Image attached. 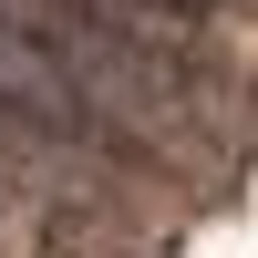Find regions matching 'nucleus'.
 <instances>
[{
  "mask_svg": "<svg viewBox=\"0 0 258 258\" xmlns=\"http://www.w3.org/2000/svg\"><path fill=\"white\" fill-rule=\"evenodd\" d=\"M114 11H145V21H155V11H197V0H114Z\"/></svg>",
  "mask_w": 258,
  "mask_h": 258,
  "instance_id": "1",
  "label": "nucleus"
},
{
  "mask_svg": "<svg viewBox=\"0 0 258 258\" xmlns=\"http://www.w3.org/2000/svg\"><path fill=\"white\" fill-rule=\"evenodd\" d=\"M0 227H11V186H0Z\"/></svg>",
  "mask_w": 258,
  "mask_h": 258,
  "instance_id": "2",
  "label": "nucleus"
}]
</instances>
